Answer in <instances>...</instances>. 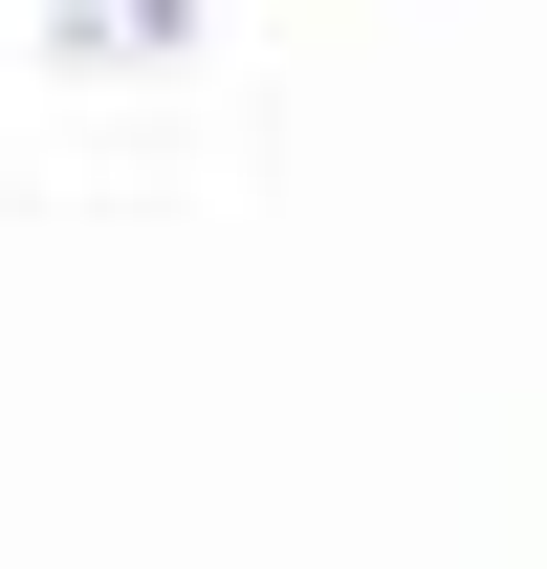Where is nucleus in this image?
I'll return each mask as SVG.
<instances>
[]
</instances>
